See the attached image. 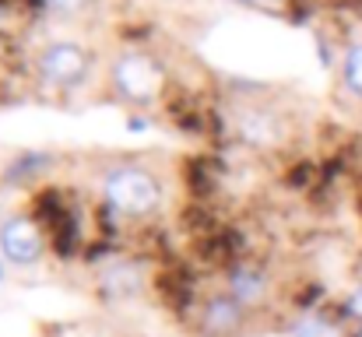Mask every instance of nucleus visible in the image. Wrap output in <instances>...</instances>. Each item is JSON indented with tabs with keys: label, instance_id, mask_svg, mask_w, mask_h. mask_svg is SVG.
I'll return each mask as SVG.
<instances>
[{
	"label": "nucleus",
	"instance_id": "obj_1",
	"mask_svg": "<svg viewBox=\"0 0 362 337\" xmlns=\"http://www.w3.org/2000/svg\"><path fill=\"white\" fill-rule=\"evenodd\" d=\"M103 197L113 211L130 215V218H144V215L158 211L162 183H158L155 172H148L141 165H117L103 179Z\"/></svg>",
	"mask_w": 362,
	"mask_h": 337
},
{
	"label": "nucleus",
	"instance_id": "obj_2",
	"mask_svg": "<svg viewBox=\"0 0 362 337\" xmlns=\"http://www.w3.org/2000/svg\"><path fill=\"white\" fill-rule=\"evenodd\" d=\"M88 71H92L88 49L78 46V42H71V39H57V42L42 46L39 57H35V74H39V81L49 85V88H57V92H74V88H81L85 78H88Z\"/></svg>",
	"mask_w": 362,
	"mask_h": 337
},
{
	"label": "nucleus",
	"instance_id": "obj_3",
	"mask_svg": "<svg viewBox=\"0 0 362 337\" xmlns=\"http://www.w3.org/2000/svg\"><path fill=\"white\" fill-rule=\"evenodd\" d=\"M110 81L117 88V95L127 99V102H155L162 85H165V74L162 67L155 64V57L148 53H123L113 60V71H110Z\"/></svg>",
	"mask_w": 362,
	"mask_h": 337
},
{
	"label": "nucleus",
	"instance_id": "obj_4",
	"mask_svg": "<svg viewBox=\"0 0 362 337\" xmlns=\"http://www.w3.org/2000/svg\"><path fill=\"white\" fill-rule=\"evenodd\" d=\"M0 256L18 267H28L42 256V232L35 228L32 218L14 215V218L0 222Z\"/></svg>",
	"mask_w": 362,
	"mask_h": 337
},
{
	"label": "nucleus",
	"instance_id": "obj_5",
	"mask_svg": "<svg viewBox=\"0 0 362 337\" xmlns=\"http://www.w3.org/2000/svg\"><path fill=\"white\" fill-rule=\"evenodd\" d=\"M246 320H250V309L240 299H233L229 292L208 299L201 309V331L208 337H236L246 327Z\"/></svg>",
	"mask_w": 362,
	"mask_h": 337
},
{
	"label": "nucleus",
	"instance_id": "obj_6",
	"mask_svg": "<svg viewBox=\"0 0 362 337\" xmlns=\"http://www.w3.org/2000/svg\"><path fill=\"white\" fill-rule=\"evenodd\" d=\"M226 292H229L233 299H240L246 309H253V306H260V302L271 295V278H267L260 267L243 264V267H233V271H229Z\"/></svg>",
	"mask_w": 362,
	"mask_h": 337
},
{
	"label": "nucleus",
	"instance_id": "obj_7",
	"mask_svg": "<svg viewBox=\"0 0 362 337\" xmlns=\"http://www.w3.org/2000/svg\"><path fill=\"white\" fill-rule=\"evenodd\" d=\"M240 130L246 141H257V144H271V141H278V134H281L278 119L267 116V112H250V116L243 119Z\"/></svg>",
	"mask_w": 362,
	"mask_h": 337
},
{
	"label": "nucleus",
	"instance_id": "obj_8",
	"mask_svg": "<svg viewBox=\"0 0 362 337\" xmlns=\"http://www.w3.org/2000/svg\"><path fill=\"white\" fill-rule=\"evenodd\" d=\"M341 81L349 85L352 95L362 99V42L345 53V60H341Z\"/></svg>",
	"mask_w": 362,
	"mask_h": 337
},
{
	"label": "nucleus",
	"instance_id": "obj_9",
	"mask_svg": "<svg viewBox=\"0 0 362 337\" xmlns=\"http://www.w3.org/2000/svg\"><path fill=\"white\" fill-rule=\"evenodd\" d=\"M292 337H338V331L327 320H320V317H306L303 324H296Z\"/></svg>",
	"mask_w": 362,
	"mask_h": 337
},
{
	"label": "nucleus",
	"instance_id": "obj_10",
	"mask_svg": "<svg viewBox=\"0 0 362 337\" xmlns=\"http://www.w3.org/2000/svg\"><path fill=\"white\" fill-rule=\"evenodd\" d=\"M46 7L53 14H60V18H78V14H85L92 7V0H46Z\"/></svg>",
	"mask_w": 362,
	"mask_h": 337
},
{
	"label": "nucleus",
	"instance_id": "obj_11",
	"mask_svg": "<svg viewBox=\"0 0 362 337\" xmlns=\"http://www.w3.org/2000/svg\"><path fill=\"white\" fill-rule=\"evenodd\" d=\"M349 313H352V317H359V320H362V288H356V292L349 295Z\"/></svg>",
	"mask_w": 362,
	"mask_h": 337
},
{
	"label": "nucleus",
	"instance_id": "obj_12",
	"mask_svg": "<svg viewBox=\"0 0 362 337\" xmlns=\"http://www.w3.org/2000/svg\"><path fill=\"white\" fill-rule=\"evenodd\" d=\"M0 260H4V256H0ZM0 281H4V264H0Z\"/></svg>",
	"mask_w": 362,
	"mask_h": 337
},
{
	"label": "nucleus",
	"instance_id": "obj_13",
	"mask_svg": "<svg viewBox=\"0 0 362 337\" xmlns=\"http://www.w3.org/2000/svg\"><path fill=\"white\" fill-rule=\"evenodd\" d=\"M356 337H362V327H359V331H356Z\"/></svg>",
	"mask_w": 362,
	"mask_h": 337
}]
</instances>
